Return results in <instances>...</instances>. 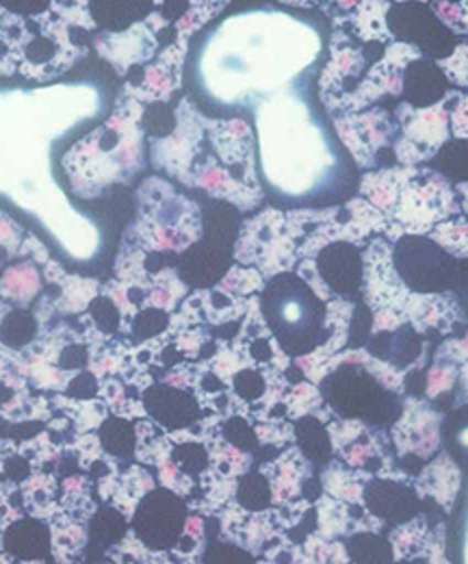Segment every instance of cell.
<instances>
[{
	"instance_id": "cell-8",
	"label": "cell",
	"mask_w": 468,
	"mask_h": 564,
	"mask_svg": "<svg viewBox=\"0 0 468 564\" xmlns=\"http://www.w3.org/2000/svg\"><path fill=\"white\" fill-rule=\"evenodd\" d=\"M7 552L20 558H46L51 552V534L48 528L40 521H18L4 534Z\"/></svg>"
},
{
	"instance_id": "cell-2",
	"label": "cell",
	"mask_w": 468,
	"mask_h": 564,
	"mask_svg": "<svg viewBox=\"0 0 468 564\" xmlns=\"http://www.w3.org/2000/svg\"><path fill=\"white\" fill-rule=\"evenodd\" d=\"M268 192L284 205H336L358 187V165L319 102L289 89L254 109Z\"/></svg>"
},
{
	"instance_id": "cell-3",
	"label": "cell",
	"mask_w": 468,
	"mask_h": 564,
	"mask_svg": "<svg viewBox=\"0 0 468 564\" xmlns=\"http://www.w3.org/2000/svg\"><path fill=\"white\" fill-rule=\"evenodd\" d=\"M263 317L286 354L304 356L328 341V311L315 291L295 274L271 279L261 297Z\"/></svg>"
},
{
	"instance_id": "cell-19",
	"label": "cell",
	"mask_w": 468,
	"mask_h": 564,
	"mask_svg": "<svg viewBox=\"0 0 468 564\" xmlns=\"http://www.w3.org/2000/svg\"><path fill=\"white\" fill-rule=\"evenodd\" d=\"M458 558L462 563H468V485L462 510H460V519H458Z\"/></svg>"
},
{
	"instance_id": "cell-7",
	"label": "cell",
	"mask_w": 468,
	"mask_h": 564,
	"mask_svg": "<svg viewBox=\"0 0 468 564\" xmlns=\"http://www.w3.org/2000/svg\"><path fill=\"white\" fill-rule=\"evenodd\" d=\"M143 402L156 422L170 427H183L198 420L196 400L172 387H152Z\"/></svg>"
},
{
	"instance_id": "cell-11",
	"label": "cell",
	"mask_w": 468,
	"mask_h": 564,
	"mask_svg": "<svg viewBox=\"0 0 468 564\" xmlns=\"http://www.w3.org/2000/svg\"><path fill=\"white\" fill-rule=\"evenodd\" d=\"M443 438L451 456L468 467V406L451 413L443 427Z\"/></svg>"
},
{
	"instance_id": "cell-21",
	"label": "cell",
	"mask_w": 468,
	"mask_h": 564,
	"mask_svg": "<svg viewBox=\"0 0 468 564\" xmlns=\"http://www.w3.org/2000/svg\"><path fill=\"white\" fill-rule=\"evenodd\" d=\"M393 2H423V4H429L432 0H393Z\"/></svg>"
},
{
	"instance_id": "cell-18",
	"label": "cell",
	"mask_w": 468,
	"mask_h": 564,
	"mask_svg": "<svg viewBox=\"0 0 468 564\" xmlns=\"http://www.w3.org/2000/svg\"><path fill=\"white\" fill-rule=\"evenodd\" d=\"M165 315H161L159 311H145L137 317V335L141 337H150L154 333H159L165 326Z\"/></svg>"
},
{
	"instance_id": "cell-5",
	"label": "cell",
	"mask_w": 468,
	"mask_h": 564,
	"mask_svg": "<svg viewBox=\"0 0 468 564\" xmlns=\"http://www.w3.org/2000/svg\"><path fill=\"white\" fill-rule=\"evenodd\" d=\"M393 0H328L322 11L333 24L347 31L360 42H393V33L389 29V11Z\"/></svg>"
},
{
	"instance_id": "cell-4",
	"label": "cell",
	"mask_w": 468,
	"mask_h": 564,
	"mask_svg": "<svg viewBox=\"0 0 468 564\" xmlns=\"http://www.w3.org/2000/svg\"><path fill=\"white\" fill-rule=\"evenodd\" d=\"M187 523L185 503L170 491H152L148 495L137 512L133 528L145 545L154 550H170L181 539Z\"/></svg>"
},
{
	"instance_id": "cell-9",
	"label": "cell",
	"mask_w": 468,
	"mask_h": 564,
	"mask_svg": "<svg viewBox=\"0 0 468 564\" xmlns=\"http://www.w3.org/2000/svg\"><path fill=\"white\" fill-rule=\"evenodd\" d=\"M37 335V322L29 311H11L0 322V339L9 348H24Z\"/></svg>"
},
{
	"instance_id": "cell-17",
	"label": "cell",
	"mask_w": 468,
	"mask_h": 564,
	"mask_svg": "<svg viewBox=\"0 0 468 564\" xmlns=\"http://www.w3.org/2000/svg\"><path fill=\"white\" fill-rule=\"evenodd\" d=\"M265 384H263V378L254 371H243L239 378H237V391L248 398V400H254L263 393Z\"/></svg>"
},
{
	"instance_id": "cell-15",
	"label": "cell",
	"mask_w": 468,
	"mask_h": 564,
	"mask_svg": "<svg viewBox=\"0 0 468 564\" xmlns=\"http://www.w3.org/2000/svg\"><path fill=\"white\" fill-rule=\"evenodd\" d=\"M176 463L181 465L183 471H189V474H198L204 467H206V452L198 447V445H185L181 447L176 454H174Z\"/></svg>"
},
{
	"instance_id": "cell-10",
	"label": "cell",
	"mask_w": 468,
	"mask_h": 564,
	"mask_svg": "<svg viewBox=\"0 0 468 564\" xmlns=\"http://www.w3.org/2000/svg\"><path fill=\"white\" fill-rule=\"evenodd\" d=\"M100 443L102 447L120 458H127L134 452V430L133 425L124 420L111 417L100 425Z\"/></svg>"
},
{
	"instance_id": "cell-12",
	"label": "cell",
	"mask_w": 468,
	"mask_h": 564,
	"mask_svg": "<svg viewBox=\"0 0 468 564\" xmlns=\"http://www.w3.org/2000/svg\"><path fill=\"white\" fill-rule=\"evenodd\" d=\"M124 519L120 514H116L113 510H102L94 523H91V536L100 543V545H111L118 543L124 536Z\"/></svg>"
},
{
	"instance_id": "cell-6",
	"label": "cell",
	"mask_w": 468,
	"mask_h": 564,
	"mask_svg": "<svg viewBox=\"0 0 468 564\" xmlns=\"http://www.w3.org/2000/svg\"><path fill=\"white\" fill-rule=\"evenodd\" d=\"M319 274L342 297H358L362 284V259L349 243H333L317 259Z\"/></svg>"
},
{
	"instance_id": "cell-20",
	"label": "cell",
	"mask_w": 468,
	"mask_h": 564,
	"mask_svg": "<svg viewBox=\"0 0 468 564\" xmlns=\"http://www.w3.org/2000/svg\"><path fill=\"white\" fill-rule=\"evenodd\" d=\"M87 350L83 346H69L66 352L62 354V365L64 367H85L87 365Z\"/></svg>"
},
{
	"instance_id": "cell-1",
	"label": "cell",
	"mask_w": 468,
	"mask_h": 564,
	"mask_svg": "<svg viewBox=\"0 0 468 564\" xmlns=\"http://www.w3.org/2000/svg\"><path fill=\"white\" fill-rule=\"evenodd\" d=\"M324 18L259 4L237 11L194 44L189 80L204 107L254 111L271 96L306 89L326 62Z\"/></svg>"
},
{
	"instance_id": "cell-16",
	"label": "cell",
	"mask_w": 468,
	"mask_h": 564,
	"mask_svg": "<svg viewBox=\"0 0 468 564\" xmlns=\"http://www.w3.org/2000/svg\"><path fill=\"white\" fill-rule=\"evenodd\" d=\"M96 391H98V382H96V378H94L91 373H87V371L78 373V376L69 382V387H67V393H69L72 398H78V400H87V398L96 395Z\"/></svg>"
},
{
	"instance_id": "cell-14",
	"label": "cell",
	"mask_w": 468,
	"mask_h": 564,
	"mask_svg": "<svg viewBox=\"0 0 468 564\" xmlns=\"http://www.w3.org/2000/svg\"><path fill=\"white\" fill-rule=\"evenodd\" d=\"M89 313L94 317V322L98 324V328L102 333H116L120 326V311L118 306L109 300V297H96L89 306Z\"/></svg>"
},
{
	"instance_id": "cell-13",
	"label": "cell",
	"mask_w": 468,
	"mask_h": 564,
	"mask_svg": "<svg viewBox=\"0 0 468 564\" xmlns=\"http://www.w3.org/2000/svg\"><path fill=\"white\" fill-rule=\"evenodd\" d=\"M239 499H241V503H243L246 508H252V510L265 508L269 503V499H271L268 480L261 478V476H248V478L241 482Z\"/></svg>"
}]
</instances>
